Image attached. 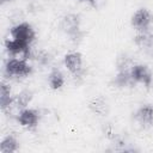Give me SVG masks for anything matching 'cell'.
<instances>
[{"label":"cell","instance_id":"obj_1","mask_svg":"<svg viewBox=\"0 0 153 153\" xmlns=\"http://www.w3.org/2000/svg\"><path fill=\"white\" fill-rule=\"evenodd\" d=\"M60 27L74 44H79L81 42L84 37V31L81 30V19L79 14L75 13L66 14L61 20Z\"/></svg>","mask_w":153,"mask_h":153},{"label":"cell","instance_id":"obj_2","mask_svg":"<svg viewBox=\"0 0 153 153\" xmlns=\"http://www.w3.org/2000/svg\"><path fill=\"white\" fill-rule=\"evenodd\" d=\"M32 73L27 60L22 57L8 59L5 63V75L8 78H26Z\"/></svg>","mask_w":153,"mask_h":153},{"label":"cell","instance_id":"obj_3","mask_svg":"<svg viewBox=\"0 0 153 153\" xmlns=\"http://www.w3.org/2000/svg\"><path fill=\"white\" fill-rule=\"evenodd\" d=\"M63 65L69 71V73L73 75L74 79L82 78L85 73L84 60H82V55L79 51H71L66 54L63 57Z\"/></svg>","mask_w":153,"mask_h":153},{"label":"cell","instance_id":"obj_4","mask_svg":"<svg viewBox=\"0 0 153 153\" xmlns=\"http://www.w3.org/2000/svg\"><path fill=\"white\" fill-rule=\"evenodd\" d=\"M31 44L20 41V39H6L5 41V48L8 55H11L12 57H17V56H22V59L29 60L32 59V51H31Z\"/></svg>","mask_w":153,"mask_h":153},{"label":"cell","instance_id":"obj_5","mask_svg":"<svg viewBox=\"0 0 153 153\" xmlns=\"http://www.w3.org/2000/svg\"><path fill=\"white\" fill-rule=\"evenodd\" d=\"M10 35H11L12 38L24 41V42H26L29 44H31L35 41V38H36L35 29L32 27L31 24H29L26 22L13 25L10 29Z\"/></svg>","mask_w":153,"mask_h":153},{"label":"cell","instance_id":"obj_6","mask_svg":"<svg viewBox=\"0 0 153 153\" xmlns=\"http://www.w3.org/2000/svg\"><path fill=\"white\" fill-rule=\"evenodd\" d=\"M131 79L135 84H141L146 88H149L153 81L152 73L147 65L143 63H134V66L130 69Z\"/></svg>","mask_w":153,"mask_h":153},{"label":"cell","instance_id":"obj_7","mask_svg":"<svg viewBox=\"0 0 153 153\" xmlns=\"http://www.w3.org/2000/svg\"><path fill=\"white\" fill-rule=\"evenodd\" d=\"M18 123L29 130H33L37 128L39 122V111L31 108H25L19 110V114L17 115Z\"/></svg>","mask_w":153,"mask_h":153},{"label":"cell","instance_id":"obj_8","mask_svg":"<svg viewBox=\"0 0 153 153\" xmlns=\"http://www.w3.org/2000/svg\"><path fill=\"white\" fill-rule=\"evenodd\" d=\"M153 16L147 8H139L130 18V24L136 31H145L151 27Z\"/></svg>","mask_w":153,"mask_h":153},{"label":"cell","instance_id":"obj_9","mask_svg":"<svg viewBox=\"0 0 153 153\" xmlns=\"http://www.w3.org/2000/svg\"><path fill=\"white\" fill-rule=\"evenodd\" d=\"M134 120L140 124L141 128H149L153 126V105L145 104L137 108L134 112Z\"/></svg>","mask_w":153,"mask_h":153},{"label":"cell","instance_id":"obj_10","mask_svg":"<svg viewBox=\"0 0 153 153\" xmlns=\"http://www.w3.org/2000/svg\"><path fill=\"white\" fill-rule=\"evenodd\" d=\"M134 43L137 48L145 50L146 53L153 50V32L149 29L145 31H137L134 37Z\"/></svg>","mask_w":153,"mask_h":153},{"label":"cell","instance_id":"obj_11","mask_svg":"<svg viewBox=\"0 0 153 153\" xmlns=\"http://www.w3.org/2000/svg\"><path fill=\"white\" fill-rule=\"evenodd\" d=\"M88 109L92 114L98 116H106L109 112V103L103 96L94 97L88 103Z\"/></svg>","mask_w":153,"mask_h":153},{"label":"cell","instance_id":"obj_12","mask_svg":"<svg viewBox=\"0 0 153 153\" xmlns=\"http://www.w3.org/2000/svg\"><path fill=\"white\" fill-rule=\"evenodd\" d=\"M13 100H14V96H12L11 86L8 84L1 81V84H0V108H1V111L5 112L10 106H12Z\"/></svg>","mask_w":153,"mask_h":153},{"label":"cell","instance_id":"obj_13","mask_svg":"<svg viewBox=\"0 0 153 153\" xmlns=\"http://www.w3.org/2000/svg\"><path fill=\"white\" fill-rule=\"evenodd\" d=\"M112 85L117 88H124V87H133L136 85L130 75V69L127 71H117L116 75L112 79Z\"/></svg>","mask_w":153,"mask_h":153},{"label":"cell","instance_id":"obj_14","mask_svg":"<svg viewBox=\"0 0 153 153\" xmlns=\"http://www.w3.org/2000/svg\"><path fill=\"white\" fill-rule=\"evenodd\" d=\"M48 85L54 91L62 88V86L65 85V75L62 74V72L60 69H57V68L51 69V72L48 75Z\"/></svg>","mask_w":153,"mask_h":153},{"label":"cell","instance_id":"obj_15","mask_svg":"<svg viewBox=\"0 0 153 153\" xmlns=\"http://www.w3.org/2000/svg\"><path fill=\"white\" fill-rule=\"evenodd\" d=\"M18 149H19V141L13 134H10L2 139L0 143V153H14Z\"/></svg>","mask_w":153,"mask_h":153},{"label":"cell","instance_id":"obj_16","mask_svg":"<svg viewBox=\"0 0 153 153\" xmlns=\"http://www.w3.org/2000/svg\"><path fill=\"white\" fill-rule=\"evenodd\" d=\"M32 97H33V93L30 91V90H23L20 91L18 94L14 96V100H13V105L22 110V109H25L29 106V104L31 103L32 100Z\"/></svg>","mask_w":153,"mask_h":153},{"label":"cell","instance_id":"obj_17","mask_svg":"<svg viewBox=\"0 0 153 153\" xmlns=\"http://www.w3.org/2000/svg\"><path fill=\"white\" fill-rule=\"evenodd\" d=\"M134 60L128 56L127 54H121L117 60H116V69L117 71H127V69H131V67L134 66Z\"/></svg>","mask_w":153,"mask_h":153},{"label":"cell","instance_id":"obj_18","mask_svg":"<svg viewBox=\"0 0 153 153\" xmlns=\"http://www.w3.org/2000/svg\"><path fill=\"white\" fill-rule=\"evenodd\" d=\"M79 1H81V2H87V4L92 5V6H96V4H97V0H79Z\"/></svg>","mask_w":153,"mask_h":153},{"label":"cell","instance_id":"obj_19","mask_svg":"<svg viewBox=\"0 0 153 153\" xmlns=\"http://www.w3.org/2000/svg\"><path fill=\"white\" fill-rule=\"evenodd\" d=\"M11 1H13V0H1L2 5H4V4H7V2H11Z\"/></svg>","mask_w":153,"mask_h":153}]
</instances>
